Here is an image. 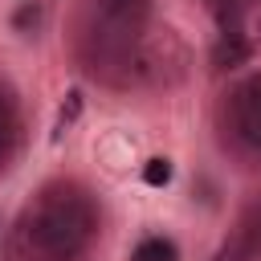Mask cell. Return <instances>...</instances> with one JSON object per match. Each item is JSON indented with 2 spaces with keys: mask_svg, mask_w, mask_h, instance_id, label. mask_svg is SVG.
I'll return each mask as SVG.
<instances>
[{
  "mask_svg": "<svg viewBox=\"0 0 261 261\" xmlns=\"http://www.w3.org/2000/svg\"><path fill=\"white\" fill-rule=\"evenodd\" d=\"M98 241V208L77 184H49L16 220V261H86Z\"/></svg>",
  "mask_w": 261,
  "mask_h": 261,
  "instance_id": "cell-1",
  "label": "cell"
},
{
  "mask_svg": "<svg viewBox=\"0 0 261 261\" xmlns=\"http://www.w3.org/2000/svg\"><path fill=\"white\" fill-rule=\"evenodd\" d=\"M147 20L151 0H90L77 37L86 69L110 86H126V65L139 37L147 33Z\"/></svg>",
  "mask_w": 261,
  "mask_h": 261,
  "instance_id": "cell-2",
  "label": "cell"
},
{
  "mask_svg": "<svg viewBox=\"0 0 261 261\" xmlns=\"http://www.w3.org/2000/svg\"><path fill=\"white\" fill-rule=\"evenodd\" d=\"M228 126L241 147L261 155V73H249L228 98Z\"/></svg>",
  "mask_w": 261,
  "mask_h": 261,
  "instance_id": "cell-3",
  "label": "cell"
},
{
  "mask_svg": "<svg viewBox=\"0 0 261 261\" xmlns=\"http://www.w3.org/2000/svg\"><path fill=\"white\" fill-rule=\"evenodd\" d=\"M249 53H253L249 37H245L241 29H224L220 41L212 45V69H237V65L249 61Z\"/></svg>",
  "mask_w": 261,
  "mask_h": 261,
  "instance_id": "cell-4",
  "label": "cell"
},
{
  "mask_svg": "<svg viewBox=\"0 0 261 261\" xmlns=\"http://www.w3.org/2000/svg\"><path fill=\"white\" fill-rule=\"evenodd\" d=\"M16 139H20V114H16V98H12V90H8V86H0V167L12 159Z\"/></svg>",
  "mask_w": 261,
  "mask_h": 261,
  "instance_id": "cell-5",
  "label": "cell"
},
{
  "mask_svg": "<svg viewBox=\"0 0 261 261\" xmlns=\"http://www.w3.org/2000/svg\"><path fill=\"white\" fill-rule=\"evenodd\" d=\"M130 261H179V249L167 237H147L130 249Z\"/></svg>",
  "mask_w": 261,
  "mask_h": 261,
  "instance_id": "cell-6",
  "label": "cell"
},
{
  "mask_svg": "<svg viewBox=\"0 0 261 261\" xmlns=\"http://www.w3.org/2000/svg\"><path fill=\"white\" fill-rule=\"evenodd\" d=\"M253 4H257V0H208V8L220 16V24H224V29H237V20H241Z\"/></svg>",
  "mask_w": 261,
  "mask_h": 261,
  "instance_id": "cell-7",
  "label": "cell"
},
{
  "mask_svg": "<svg viewBox=\"0 0 261 261\" xmlns=\"http://www.w3.org/2000/svg\"><path fill=\"white\" fill-rule=\"evenodd\" d=\"M245 249L249 257H261V208H253L245 220Z\"/></svg>",
  "mask_w": 261,
  "mask_h": 261,
  "instance_id": "cell-8",
  "label": "cell"
},
{
  "mask_svg": "<svg viewBox=\"0 0 261 261\" xmlns=\"http://www.w3.org/2000/svg\"><path fill=\"white\" fill-rule=\"evenodd\" d=\"M143 179H147L151 188H163V184H171V163H167V159H147V167H143Z\"/></svg>",
  "mask_w": 261,
  "mask_h": 261,
  "instance_id": "cell-9",
  "label": "cell"
},
{
  "mask_svg": "<svg viewBox=\"0 0 261 261\" xmlns=\"http://www.w3.org/2000/svg\"><path fill=\"white\" fill-rule=\"evenodd\" d=\"M77 110H82V94L73 90V94H69V102L61 106V118H57V130H65V122H73V114H77Z\"/></svg>",
  "mask_w": 261,
  "mask_h": 261,
  "instance_id": "cell-10",
  "label": "cell"
},
{
  "mask_svg": "<svg viewBox=\"0 0 261 261\" xmlns=\"http://www.w3.org/2000/svg\"><path fill=\"white\" fill-rule=\"evenodd\" d=\"M37 20H41V4H24L16 12V24H37Z\"/></svg>",
  "mask_w": 261,
  "mask_h": 261,
  "instance_id": "cell-11",
  "label": "cell"
}]
</instances>
